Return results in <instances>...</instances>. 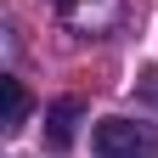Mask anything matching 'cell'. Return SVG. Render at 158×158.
I'll list each match as a JSON object with an SVG mask.
<instances>
[{
	"label": "cell",
	"mask_w": 158,
	"mask_h": 158,
	"mask_svg": "<svg viewBox=\"0 0 158 158\" xmlns=\"http://www.w3.org/2000/svg\"><path fill=\"white\" fill-rule=\"evenodd\" d=\"M6 85V130H17L28 118V90H23V79H0Z\"/></svg>",
	"instance_id": "obj_4"
},
{
	"label": "cell",
	"mask_w": 158,
	"mask_h": 158,
	"mask_svg": "<svg viewBox=\"0 0 158 158\" xmlns=\"http://www.w3.org/2000/svg\"><path fill=\"white\" fill-rule=\"evenodd\" d=\"M96 158H158V130L135 124V118H102L90 130Z\"/></svg>",
	"instance_id": "obj_1"
},
{
	"label": "cell",
	"mask_w": 158,
	"mask_h": 158,
	"mask_svg": "<svg viewBox=\"0 0 158 158\" xmlns=\"http://www.w3.org/2000/svg\"><path fill=\"white\" fill-rule=\"evenodd\" d=\"M79 118H85V102H79V96H62V102H51V107H45V147H51V152L73 147Z\"/></svg>",
	"instance_id": "obj_3"
},
{
	"label": "cell",
	"mask_w": 158,
	"mask_h": 158,
	"mask_svg": "<svg viewBox=\"0 0 158 158\" xmlns=\"http://www.w3.org/2000/svg\"><path fill=\"white\" fill-rule=\"evenodd\" d=\"M51 11L68 34H107L118 23V0H56Z\"/></svg>",
	"instance_id": "obj_2"
}]
</instances>
